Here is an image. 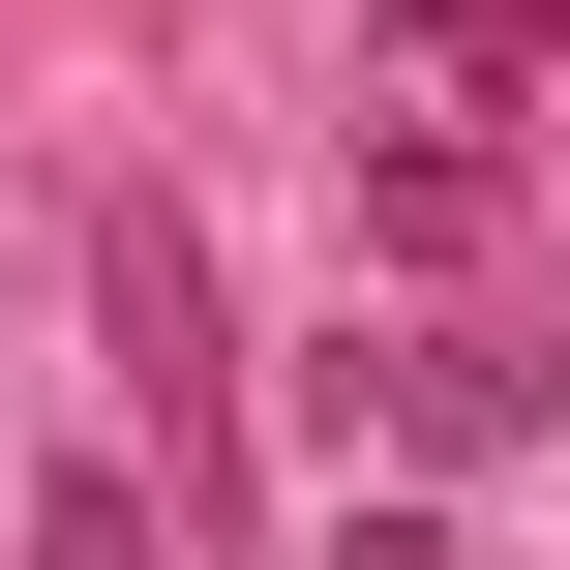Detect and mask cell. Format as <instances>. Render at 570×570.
Here are the masks:
<instances>
[{"instance_id": "7a4b0ae2", "label": "cell", "mask_w": 570, "mask_h": 570, "mask_svg": "<svg viewBox=\"0 0 570 570\" xmlns=\"http://www.w3.org/2000/svg\"><path fill=\"white\" fill-rule=\"evenodd\" d=\"M391 421H421V451H511V421H541V361H511V331H421V361H391Z\"/></svg>"}, {"instance_id": "6da1fadb", "label": "cell", "mask_w": 570, "mask_h": 570, "mask_svg": "<svg viewBox=\"0 0 570 570\" xmlns=\"http://www.w3.org/2000/svg\"><path fill=\"white\" fill-rule=\"evenodd\" d=\"M90 361H120V421H150V511L180 570L240 541V331H210V240H180V180H120L90 210Z\"/></svg>"}]
</instances>
